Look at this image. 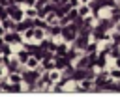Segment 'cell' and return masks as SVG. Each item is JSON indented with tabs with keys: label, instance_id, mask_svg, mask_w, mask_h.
I'll list each match as a JSON object with an SVG mask.
<instances>
[{
	"label": "cell",
	"instance_id": "1",
	"mask_svg": "<svg viewBox=\"0 0 120 97\" xmlns=\"http://www.w3.org/2000/svg\"><path fill=\"white\" fill-rule=\"evenodd\" d=\"M6 41H19V37H17V34H9V35H6Z\"/></svg>",
	"mask_w": 120,
	"mask_h": 97
}]
</instances>
